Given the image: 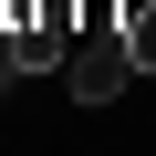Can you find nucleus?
<instances>
[{
	"label": "nucleus",
	"mask_w": 156,
	"mask_h": 156,
	"mask_svg": "<svg viewBox=\"0 0 156 156\" xmlns=\"http://www.w3.org/2000/svg\"><path fill=\"white\" fill-rule=\"evenodd\" d=\"M62 83H73V104H115V94L135 83V52H125V31H94V42H73Z\"/></svg>",
	"instance_id": "nucleus-1"
},
{
	"label": "nucleus",
	"mask_w": 156,
	"mask_h": 156,
	"mask_svg": "<svg viewBox=\"0 0 156 156\" xmlns=\"http://www.w3.org/2000/svg\"><path fill=\"white\" fill-rule=\"evenodd\" d=\"M83 31H125V0H83Z\"/></svg>",
	"instance_id": "nucleus-3"
},
{
	"label": "nucleus",
	"mask_w": 156,
	"mask_h": 156,
	"mask_svg": "<svg viewBox=\"0 0 156 156\" xmlns=\"http://www.w3.org/2000/svg\"><path fill=\"white\" fill-rule=\"evenodd\" d=\"M21 83V52H11V31H0V94H11Z\"/></svg>",
	"instance_id": "nucleus-4"
},
{
	"label": "nucleus",
	"mask_w": 156,
	"mask_h": 156,
	"mask_svg": "<svg viewBox=\"0 0 156 156\" xmlns=\"http://www.w3.org/2000/svg\"><path fill=\"white\" fill-rule=\"evenodd\" d=\"M125 52H135V73H156V0H146V11L125 21Z\"/></svg>",
	"instance_id": "nucleus-2"
}]
</instances>
